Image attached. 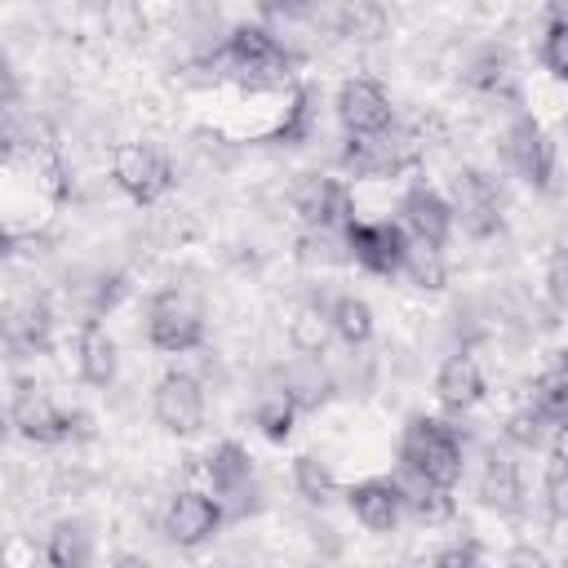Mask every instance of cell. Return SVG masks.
<instances>
[{
  "label": "cell",
  "mask_w": 568,
  "mask_h": 568,
  "mask_svg": "<svg viewBox=\"0 0 568 568\" xmlns=\"http://www.w3.org/2000/svg\"><path fill=\"white\" fill-rule=\"evenodd\" d=\"M550 430H555V422H546L532 404H524V408H515V413L506 417V439H510L515 448H541V444L550 439Z\"/></svg>",
  "instance_id": "obj_34"
},
{
  "label": "cell",
  "mask_w": 568,
  "mask_h": 568,
  "mask_svg": "<svg viewBox=\"0 0 568 568\" xmlns=\"http://www.w3.org/2000/svg\"><path fill=\"white\" fill-rule=\"evenodd\" d=\"M266 13H280V18H306L315 9V0H262Z\"/></svg>",
  "instance_id": "obj_37"
},
{
  "label": "cell",
  "mask_w": 568,
  "mask_h": 568,
  "mask_svg": "<svg viewBox=\"0 0 568 568\" xmlns=\"http://www.w3.org/2000/svg\"><path fill=\"white\" fill-rule=\"evenodd\" d=\"M0 342L13 355H44L53 346V311L44 297H9L0 306Z\"/></svg>",
  "instance_id": "obj_12"
},
{
  "label": "cell",
  "mask_w": 568,
  "mask_h": 568,
  "mask_svg": "<svg viewBox=\"0 0 568 568\" xmlns=\"http://www.w3.org/2000/svg\"><path fill=\"white\" fill-rule=\"evenodd\" d=\"M537 62L555 80H568V18H564V0H550V9H546V27H541V40H537Z\"/></svg>",
  "instance_id": "obj_24"
},
{
  "label": "cell",
  "mask_w": 568,
  "mask_h": 568,
  "mask_svg": "<svg viewBox=\"0 0 568 568\" xmlns=\"http://www.w3.org/2000/svg\"><path fill=\"white\" fill-rule=\"evenodd\" d=\"M111 178H115V186L133 204H155V200H164L173 191V164L151 142H124V146H115Z\"/></svg>",
  "instance_id": "obj_5"
},
{
  "label": "cell",
  "mask_w": 568,
  "mask_h": 568,
  "mask_svg": "<svg viewBox=\"0 0 568 568\" xmlns=\"http://www.w3.org/2000/svg\"><path fill=\"white\" fill-rule=\"evenodd\" d=\"M399 275H404L413 288H426V293L444 288V280H448V266H444V248H435V244H422V240H408V248H404V262H399Z\"/></svg>",
  "instance_id": "obj_23"
},
{
  "label": "cell",
  "mask_w": 568,
  "mask_h": 568,
  "mask_svg": "<svg viewBox=\"0 0 568 568\" xmlns=\"http://www.w3.org/2000/svg\"><path fill=\"white\" fill-rule=\"evenodd\" d=\"M146 342L164 355H186V351L204 346V320L191 306H182L178 297H160L146 320Z\"/></svg>",
  "instance_id": "obj_15"
},
{
  "label": "cell",
  "mask_w": 568,
  "mask_h": 568,
  "mask_svg": "<svg viewBox=\"0 0 568 568\" xmlns=\"http://www.w3.org/2000/svg\"><path fill=\"white\" fill-rule=\"evenodd\" d=\"M213 67H222V75L240 80L244 89H280L293 75V53L266 27L240 22L213 53Z\"/></svg>",
  "instance_id": "obj_1"
},
{
  "label": "cell",
  "mask_w": 568,
  "mask_h": 568,
  "mask_svg": "<svg viewBox=\"0 0 568 568\" xmlns=\"http://www.w3.org/2000/svg\"><path fill=\"white\" fill-rule=\"evenodd\" d=\"M49 564L58 568H80L93 559V546H89V532H80V524H58L49 532V550H44Z\"/></svg>",
  "instance_id": "obj_33"
},
{
  "label": "cell",
  "mask_w": 568,
  "mask_h": 568,
  "mask_svg": "<svg viewBox=\"0 0 568 568\" xmlns=\"http://www.w3.org/2000/svg\"><path fill=\"white\" fill-rule=\"evenodd\" d=\"M390 27L382 0H337V31L351 40H382Z\"/></svg>",
  "instance_id": "obj_25"
},
{
  "label": "cell",
  "mask_w": 568,
  "mask_h": 568,
  "mask_svg": "<svg viewBox=\"0 0 568 568\" xmlns=\"http://www.w3.org/2000/svg\"><path fill=\"white\" fill-rule=\"evenodd\" d=\"M311 124H315V89L297 84L293 98H288V106H284V120L266 133V142H288V146H293V142H306Z\"/></svg>",
  "instance_id": "obj_29"
},
{
  "label": "cell",
  "mask_w": 568,
  "mask_h": 568,
  "mask_svg": "<svg viewBox=\"0 0 568 568\" xmlns=\"http://www.w3.org/2000/svg\"><path fill=\"white\" fill-rule=\"evenodd\" d=\"M484 373H479V364H475V355H466V351H457V355H448L444 364H439V373H435V399L448 408V413H470L479 399H484Z\"/></svg>",
  "instance_id": "obj_18"
},
{
  "label": "cell",
  "mask_w": 568,
  "mask_h": 568,
  "mask_svg": "<svg viewBox=\"0 0 568 568\" xmlns=\"http://www.w3.org/2000/svg\"><path fill=\"white\" fill-rule=\"evenodd\" d=\"M151 413H155V422H160L169 435H195V430L204 426V386H200L191 373L173 368V373H164V377L155 382V390H151Z\"/></svg>",
  "instance_id": "obj_10"
},
{
  "label": "cell",
  "mask_w": 568,
  "mask_h": 568,
  "mask_svg": "<svg viewBox=\"0 0 568 568\" xmlns=\"http://www.w3.org/2000/svg\"><path fill=\"white\" fill-rule=\"evenodd\" d=\"M222 524H226V510H222V501H217L213 493H204V488H182V493L169 497V510H164V532H169V541L195 550V546L213 541Z\"/></svg>",
  "instance_id": "obj_7"
},
{
  "label": "cell",
  "mask_w": 568,
  "mask_h": 568,
  "mask_svg": "<svg viewBox=\"0 0 568 568\" xmlns=\"http://www.w3.org/2000/svg\"><path fill=\"white\" fill-rule=\"evenodd\" d=\"M342 240H346V257L359 262L368 275H399V262H404V248H408V231L390 217L382 222H368V217H351L342 226Z\"/></svg>",
  "instance_id": "obj_6"
},
{
  "label": "cell",
  "mask_w": 568,
  "mask_h": 568,
  "mask_svg": "<svg viewBox=\"0 0 568 568\" xmlns=\"http://www.w3.org/2000/svg\"><path fill=\"white\" fill-rule=\"evenodd\" d=\"M510 75H515L510 53L497 49V44H484V49L466 62V84L479 89V93H506V89H510Z\"/></svg>",
  "instance_id": "obj_27"
},
{
  "label": "cell",
  "mask_w": 568,
  "mask_h": 568,
  "mask_svg": "<svg viewBox=\"0 0 568 568\" xmlns=\"http://www.w3.org/2000/svg\"><path fill=\"white\" fill-rule=\"evenodd\" d=\"M444 200L453 209V222H462L470 240H493L506 226V200L484 169H462L453 178V195Z\"/></svg>",
  "instance_id": "obj_4"
},
{
  "label": "cell",
  "mask_w": 568,
  "mask_h": 568,
  "mask_svg": "<svg viewBox=\"0 0 568 568\" xmlns=\"http://www.w3.org/2000/svg\"><path fill=\"white\" fill-rule=\"evenodd\" d=\"M346 506L351 515L368 528V532H395V524L404 519V497H399V479L373 475L346 488Z\"/></svg>",
  "instance_id": "obj_16"
},
{
  "label": "cell",
  "mask_w": 568,
  "mask_h": 568,
  "mask_svg": "<svg viewBox=\"0 0 568 568\" xmlns=\"http://www.w3.org/2000/svg\"><path fill=\"white\" fill-rule=\"evenodd\" d=\"M484 559V550L475 546V541H453V546H444L439 555H435V564L439 568H457V564H479Z\"/></svg>",
  "instance_id": "obj_35"
},
{
  "label": "cell",
  "mask_w": 568,
  "mask_h": 568,
  "mask_svg": "<svg viewBox=\"0 0 568 568\" xmlns=\"http://www.w3.org/2000/svg\"><path fill=\"white\" fill-rule=\"evenodd\" d=\"M568 462H564V426L550 430V457H546V510L550 519L568 515Z\"/></svg>",
  "instance_id": "obj_32"
},
{
  "label": "cell",
  "mask_w": 568,
  "mask_h": 568,
  "mask_svg": "<svg viewBox=\"0 0 568 568\" xmlns=\"http://www.w3.org/2000/svg\"><path fill=\"white\" fill-rule=\"evenodd\" d=\"M293 209L302 213L306 226H328V231H342L355 217L351 186L328 173H302L293 182Z\"/></svg>",
  "instance_id": "obj_9"
},
{
  "label": "cell",
  "mask_w": 568,
  "mask_h": 568,
  "mask_svg": "<svg viewBox=\"0 0 568 568\" xmlns=\"http://www.w3.org/2000/svg\"><path fill=\"white\" fill-rule=\"evenodd\" d=\"M328 337H333V324H328V306H320V302H306V306H297V315L288 320V342H293V346H297L306 359H315V355H324Z\"/></svg>",
  "instance_id": "obj_26"
},
{
  "label": "cell",
  "mask_w": 568,
  "mask_h": 568,
  "mask_svg": "<svg viewBox=\"0 0 568 568\" xmlns=\"http://www.w3.org/2000/svg\"><path fill=\"white\" fill-rule=\"evenodd\" d=\"M506 164L532 191H550V182H555V142L532 115H515L510 120V129H506Z\"/></svg>",
  "instance_id": "obj_8"
},
{
  "label": "cell",
  "mask_w": 568,
  "mask_h": 568,
  "mask_svg": "<svg viewBox=\"0 0 568 568\" xmlns=\"http://www.w3.org/2000/svg\"><path fill=\"white\" fill-rule=\"evenodd\" d=\"M479 501L497 515H519L524 510V475H519V462H510V453H497V448L484 453Z\"/></svg>",
  "instance_id": "obj_19"
},
{
  "label": "cell",
  "mask_w": 568,
  "mask_h": 568,
  "mask_svg": "<svg viewBox=\"0 0 568 568\" xmlns=\"http://www.w3.org/2000/svg\"><path fill=\"white\" fill-rule=\"evenodd\" d=\"M399 226L408 231V240H422V244L444 248L448 235H453V209H448V200L426 178H417L399 195Z\"/></svg>",
  "instance_id": "obj_14"
},
{
  "label": "cell",
  "mask_w": 568,
  "mask_h": 568,
  "mask_svg": "<svg viewBox=\"0 0 568 568\" xmlns=\"http://www.w3.org/2000/svg\"><path fill=\"white\" fill-rule=\"evenodd\" d=\"M18 71H13V62H9V53L0 49V106H13L18 102Z\"/></svg>",
  "instance_id": "obj_36"
},
{
  "label": "cell",
  "mask_w": 568,
  "mask_h": 568,
  "mask_svg": "<svg viewBox=\"0 0 568 568\" xmlns=\"http://www.w3.org/2000/svg\"><path fill=\"white\" fill-rule=\"evenodd\" d=\"M293 422H297V399H293L288 390H271V395H262L257 408H253V426H257L271 444H284V439L293 435Z\"/></svg>",
  "instance_id": "obj_28"
},
{
  "label": "cell",
  "mask_w": 568,
  "mask_h": 568,
  "mask_svg": "<svg viewBox=\"0 0 568 568\" xmlns=\"http://www.w3.org/2000/svg\"><path fill=\"white\" fill-rule=\"evenodd\" d=\"M75 364H80V377L89 386H111L115 382V342L98 320H84V328L75 337Z\"/></svg>",
  "instance_id": "obj_20"
},
{
  "label": "cell",
  "mask_w": 568,
  "mask_h": 568,
  "mask_svg": "<svg viewBox=\"0 0 568 568\" xmlns=\"http://www.w3.org/2000/svg\"><path fill=\"white\" fill-rule=\"evenodd\" d=\"M333 111H337L346 138H364V133H377V129L395 124V106H390L386 89L377 80H364V75H355L337 89Z\"/></svg>",
  "instance_id": "obj_13"
},
{
  "label": "cell",
  "mask_w": 568,
  "mask_h": 568,
  "mask_svg": "<svg viewBox=\"0 0 568 568\" xmlns=\"http://www.w3.org/2000/svg\"><path fill=\"white\" fill-rule=\"evenodd\" d=\"M293 488H297L311 506H324V501L337 497V479H333V470H328L320 457H311V453L293 457Z\"/></svg>",
  "instance_id": "obj_31"
},
{
  "label": "cell",
  "mask_w": 568,
  "mask_h": 568,
  "mask_svg": "<svg viewBox=\"0 0 568 568\" xmlns=\"http://www.w3.org/2000/svg\"><path fill=\"white\" fill-rule=\"evenodd\" d=\"M422 155V138L413 129H399V124H386L377 133H364V138H346V151H342V169L351 178H364V182H382V178H399L404 169H413Z\"/></svg>",
  "instance_id": "obj_3"
},
{
  "label": "cell",
  "mask_w": 568,
  "mask_h": 568,
  "mask_svg": "<svg viewBox=\"0 0 568 568\" xmlns=\"http://www.w3.org/2000/svg\"><path fill=\"white\" fill-rule=\"evenodd\" d=\"M9 422H13L18 435L31 439V444H62V439L71 435V417H67L49 395H40V390H22V395L13 399Z\"/></svg>",
  "instance_id": "obj_17"
},
{
  "label": "cell",
  "mask_w": 568,
  "mask_h": 568,
  "mask_svg": "<svg viewBox=\"0 0 568 568\" xmlns=\"http://www.w3.org/2000/svg\"><path fill=\"white\" fill-rule=\"evenodd\" d=\"M328 324H333V337H342L346 346H364L373 337V306L355 293H342L328 302Z\"/></svg>",
  "instance_id": "obj_22"
},
{
  "label": "cell",
  "mask_w": 568,
  "mask_h": 568,
  "mask_svg": "<svg viewBox=\"0 0 568 568\" xmlns=\"http://www.w3.org/2000/svg\"><path fill=\"white\" fill-rule=\"evenodd\" d=\"M399 470L422 475L430 484L457 488L462 470H466V453H462V435L430 413H413L399 430Z\"/></svg>",
  "instance_id": "obj_2"
},
{
  "label": "cell",
  "mask_w": 568,
  "mask_h": 568,
  "mask_svg": "<svg viewBox=\"0 0 568 568\" xmlns=\"http://www.w3.org/2000/svg\"><path fill=\"white\" fill-rule=\"evenodd\" d=\"M399 497H404V515H413L417 524H444L453 519V488L444 484H430L422 475H408L399 470Z\"/></svg>",
  "instance_id": "obj_21"
},
{
  "label": "cell",
  "mask_w": 568,
  "mask_h": 568,
  "mask_svg": "<svg viewBox=\"0 0 568 568\" xmlns=\"http://www.w3.org/2000/svg\"><path fill=\"white\" fill-rule=\"evenodd\" d=\"M204 475H209V488L222 501L226 519L231 515H244V497L253 501V493H257L253 488V457H248V448L235 444V439L213 444L209 457H204Z\"/></svg>",
  "instance_id": "obj_11"
},
{
  "label": "cell",
  "mask_w": 568,
  "mask_h": 568,
  "mask_svg": "<svg viewBox=\"0 0 568 568\" xmlns=\"http://www.w3.org/2000/svg\"><path fill=\"white\" fill-rule=\"evenodd\" d=\"M546 422H555V426H564L568 422V373H564V364H555L550 373H541L537 382H532V399H528Z\"/></svg>",
  "instance_id": "obj_30"
},
{
  "label": "cell",
  "mask_w": 568,
  "mask_h": 568,
  "mask_svg": "<svg viewBox=\"0 0 568 568\" xmlns=\"http://www.w3.org/2000/svg\"><path fill=\"white\" fill-rule=\"evenodd\" d=\"M13 248H18V235H13V231H4V226H0V257H9V253H13Z\"/></svg>",
  "instance_id": "obj_38"
}]
</instances>
